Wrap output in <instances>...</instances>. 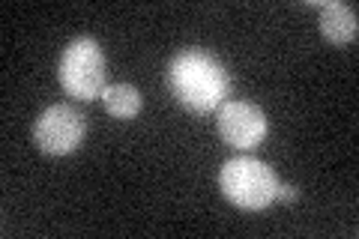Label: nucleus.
Returning a JSON list of instances; mask_svg holds the SVG:
<instances>
[{"label":"nucleus","instance_id":"1","mask_svg":"<svg viewBox=\"0 0 359 239\" xmlns=\"http://www.w3.org/2000/svg\"><path fill=\"white\" fill-rule=\"evenodd\" d=\"M168 84L180 105H186L192 114L216 111L231 93V75L224 63L204 48L180 51L168 66Z\"/></svg>","mask_w":359,"mask_h":239},{"label":"nucleus","instance_id":"2","mask_svg":"<svg viewBox=\"0 0 359 239\" xmlns=\"http://www.w3.org/2000/svg\"><path fill=\"white\" fill-rule=\"evenodd\" d=\"M57 78L66 96L78 102H93L108 87V60L96 39L78 36L63 48L57 63Z\"/></svg>","mask_w":359,"mask_h":239},{"label":"nucleus","instance_id":"3","mask_svg":"<svg viewBox=\"0 0 359 239\" xmlns=\"http://www.w3.org/2000/svg\"><path fill=\"white\" fill-rule=\"evenodd\" d=\"M219 186H222V195L228 198L233 207L261 212L276 200L278 177L261 158L240 156V158H231V162L222 165Z\"/></svg>","mask_w":359,"mask_h":239},{"label":"nucleus","instance_id":"4","mask_svg":"<svg viewBox=\"0 0 359 239\" xmlns=\"http://www.w3.org/2000/svg\"><path fill=\"white\" fill-rule=\"evenodd\" d=\"M87 135V123L72 105H51L39 114V120L33 123V141L42 153L48 156H66L78 150V144Z\"/></svg>","mask_w":359,"mask_h":239},{"label":"nucleus","instance_id":"5","mask_svg":"<svg viewBox=\"0 0 359 239\" xmlns=\"http://www.w3.org/2000/svg\"><path fill=\"white\" fill-rule=\"evenodd\" d=\"M219 135L237 150H255L266 135L264 111L252 102H228L219 111Z\"/></svg>","mask_w":359,"mask_h":239},{"label":"nucleus","instance_id":"6","mask_svg":"<svg viewBox=\"0 0 359 239\" xmlns=\"http://www.w3.org/2000/svg\"><path fill=\"white\" fill-rule=\"evenodd\" d=\"M320 9V36L332 42V45H353L356 42V9L339 4V0H327V4H318Z\"/></svg>","mask_w":359,"mask_h":239},{"label":"nucleus","instance_id":"7","mask_svg":"<svg viewBox=\"0 0 359 239\" xmlns=\"http://www.w3.org/2000/svg\"><path fill=\"white\" fill-rule=\"evenodd\" d=\"M102 102H105V111L117 120H132L141 111V93L135 84H108Z\"/></svg>","mask_w":359,"mask_h":239},{"label":"nucleus","instance_id":"8","mask_svg":"<svg viewBox=\"0 0 359 239\" xmlns=\"http://www.w3.org/2000/svg\"><path fill=\"white\" fill-rule=\"evenodd\" d=\"M299 198V191L294 186H285V183H278L276 189V200H297Z\"/></svg>","mask_w":359,"mask_h":239}]
</instances>
